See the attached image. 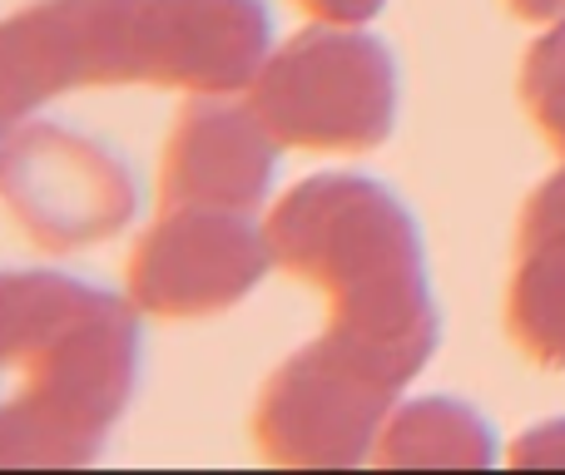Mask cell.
<instances>
[{"label": "cell", "instance_id": "1", "mask_svg": "<svg viewBox=\"0 0 565 475\" xmlns=\"http://www.w3.org/2000/svg\"><path fill=\"white\" fill-rule=\"evenodd\" d=\"M268 40L264 0H30L0 15V129L75 89L234 95Z\"/></svg>", "mask_w": 565, "mask_h": 475}, {"label": "cell", "instance_id": "2", "mask_svg": "<svg viewBox=\"0 0 565 475\" xmlns=\"http://www.w3.org/2000/svg\"><path fill=\"white\" fill-rule=\"evenodd\" d=\"M264 234L274 268L328 298L312 342L402 397L441 342L412 208L367 174H312L278 198Z\"/></svg>", "mask_w": 565, "mask_h": 475}, {"label": "cell", "instance_id": "3", "mask_svg": "<svg viewBox=\"0 0 565 475\" xmlns=\"http://www.w3.org/2000/svg\"><path fill=\"white\" fill-rule=\"evenodd\" d=\"M139 312L55 268H0V466H89L139 387Z\"/></svg>", "mask_w": 565, "mask_h": 475}, {"label": "cell", "instance_id": "4", "mask_svg": "<svg viewBox=\"0 0 565 475\" xmlns=\"http://www.w3.org/2000/svg\"><path fill=\"white\" fill-rule=\"evenodd\" d=\"M397 60L362 25H312L264 55L244 99L282 149L372 154L397 125Z\"/></svg>", "mask_w": 565, "mask_h": 475}, {"label": "cell", "instance_id": "5", "mask_svg": "<svg viewBox=\"0 0 565 475\" xmlns=\"http://www.w3.org/2000/svg\"><path fill=\"white\" fill-rule=\"evenodd\" d=\"M0 208L45 252L95 248L139 214V174L85 129L25 119L0 144Z\"/></svg>", "mask_w": 565, "mask_h": 475}, {"label": "cell", "instance_id": "6", "mask_svg": "<svg viewBox=\"0 0 565 475\" xmlns=\"http://www.w3.org/2000/svg\"><path fill=\"white\" fill-rule=\"evenodd\" d=\"M274 268L264 224L234 208H159L129 248L125 298L139 317L199 322L238 307Z\"/></svg>", "mask_w": 565, "mask_h": 475}, {"label": "cell", "instance_id": "7", "mask_svg": "<svg viewBox=\"0 0 565 475\" xmlns=\"http://www.w3.org/2000/svg\"><path fill=\"white\" fill-rule=\"evenodd\" d=\"M397 391L338 361L318 342L278 361L254 407V436L274 466H362Z\"/></svg>", "mask_w": 565, "mask_h": 475}, {"label": "cell", "instance_id": "8", "mask_svg": "<svg viewBox=\"0 0 565 475\" xmlns=\"http://www.w3.org/2000/svg\"><path fill=\"white\" fill-rule=\"evenodd\" d=\"M278 139L228 95H189L159 154V208L254 214L278 174Z\"/></svg>", "mask_w": 565, "mask_h": 475}, {"label": "cell", "instance_id": "9", "mask_svg": "<svg viewBox=\"0 0 565 475\" xmlns=\"http://www.w3.org/2000/svg\"><path fill=\"white\" fill-rule=\"evenodd\" d=\"M507 332L536 367H565V164L521 208Z\"/></svg>", "mask_w": 565, "mask_h": 475}, {"label": "cell", "instance_id": "10", "mask_svg": "<svg viewBox=\"0 0 565 475\" xmlns=\"http://www.w3.org/2000/svg\"><path fill=\"white\" fill-rule=\"evenodd\" d=\"M377 466H497V427L471 401L417 397L397 401L377 431Z\"/></svg>", "mask_w": 565, "mask_h": 475}, {"label": "cell", "instance_id": "11", "mask_svg": "<svg viewBox=\"0 0 565 475\" xmlns=\"http://www.w3.org/2000/svg\"><path fill=\"white\" fill-rule=\"evenodd\" d=\"M521 99H526L536 129L565 154V20L551 25L521 65Z\"/></svg>", "mask_w": 565, "mask_h": 475}, {"label": "cell", "instance_id": "12", "mask_svg": "<svg viewBox=\"0 0 565 475\" xmlns=\"http://www.w3.org/2000/svg\"><path fill=\"white\" fill-rule=\"evenodd\" d=\"M511 466H565V417L546 421V427H531L511 446Z\"/></svg>", "mask_w": 565, "mask_h": 475}, {"label": "cell", "instance_id": "13", "mask_svg": "<svg viewBox=\"0 0 565 475\" xmlns=\"http://www.w3.org/2000/svg\"><path fill=\"white\" fill-rule=\"evenodd\" d=\"M302 15H312L318 25H367L387 10V0H292Z\"/></svg>", "mask_w": 565, "mask_h": 475}, {"label": "cell", "instance_id": "14", "mask_svg": "<svg viewBox=\"0 0 565 475\" xmlns=\"http://www.w3.org/2000/svg\"><path fill=\"white\" fill-rule=\"evenodd\" d=\"M511 15L536 20V25H561L565 20V0H507Z\"/></svg>", "mask_w": 565, "mask_h": 475}, {"label": "cell", "instance_id": "15", "mask_svg": "<svg viewBox=\"0 0 565 475\" xmlns=\"http://www.w3.org/2000/svg\"><path fill=\"white\" fill-rule=\"evenodd\" d=\"M6 134H10V129H0V144H6Z\"/></svg>", "mask_w": 565, "mask_h": 475}]
</instances>
